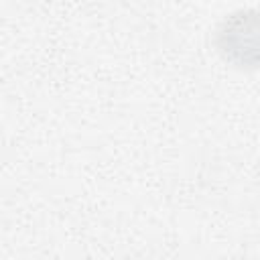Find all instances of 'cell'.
<instances>
[{
    "instance_id": "cell-1",
    "label": "cell",
    "mask_w": 260,
    "mask_h": 260,
    "mask_svg": "<svg viewBox=\"0 0 260 260\" xmlns=\"http://www.w3.org/2000/svg\"><path fill=\"white\" fill-rule=\"evenodd\" d=\"M219 55L238 69L260 67V8H238L221 18L215 30Z\"/></svg>"
}]
</instances>
